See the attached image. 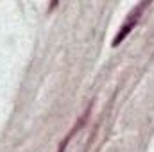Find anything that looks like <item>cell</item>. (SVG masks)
Wrapping results in <instances>:
<instances>
[{
  "label": "cell",
  "mask_w": 154,
  "mask_h": 152,
  "mask_svg": "<svg viewBox=\"0 0 154 152\" xmlns=\"http://www.w3.org/2000/svg\"><path fill=\"white\" fill-rule=\"evenodd\" d=\"M149 5V2H142V4H138L129 14H127V18H125V22H124V25L120 27V31L116 32V36L113 38V47H118L124 39L127 38L129 34H131V31L138 25V22H140V18H142V13H143V9Z\"/></svg>",
  "instance_id": "cell-1"
},
{
  "label": "cell",
  "mask_w": 154,
  "mask_h": 152,
  "mask_svg": "<svg viewBox=\"0 0 154 152\" xmlns=\"http://www.w3.org/2000/svg\"><path fill=\"white\" fill-rule=\"evenodd\" d=\"M84 118H86V116H82V118H81V122H79L75 127H74V129L70 131V134H68V136H66V138H65V140H63V141L59 143V147H57V152H65V150H66V147H68V141L72 140V136H74L77 131H79V127H81V125L84 123Z\"/></svg>",
  "instance_id": "cell-2"
}]
</instances>
